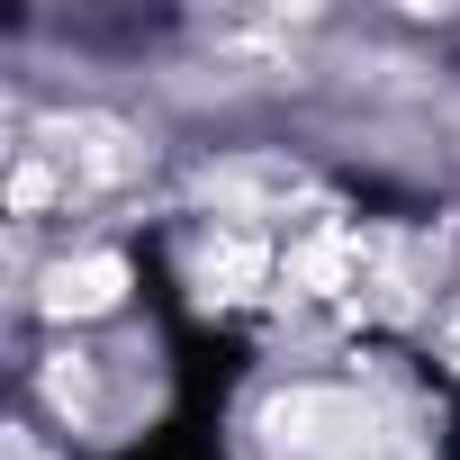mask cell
Instances as JSON below:
<instances>
[{
    "label": "cell",
    "mask_w": 460,
    "mask_h": 460,
    "mask_svg": "<svg viewBox=\"0 0 460 460\" xmlns=\"http://www.w3.org/2000/svg\"><path fill=\"white\" fill-rule=\"evenodd\" d=\"M343 271H352V244H343V235H325V244L298 253V280H307V289H334Z\"/></svg>",
    "instance_id": "cell-2"
},
{
    "label": "cell",
    "mask_w": 460,
    "mask_h": 460,
    "mask_svg": "<svg viewBox=\"0 0 460 460\" xmlns=\"http://www.w3.org/2000/svg\"><path fill=\"white\" fill-rule=\"evenodd\" d=\"M217 280H226V289H253V280H262V253H253V244H226V253H217Z\"/></svg>",
    "instance_id": "cell-3"
},
{
    "label": "cell",
    "mask_w": 460,
    "mask_h": 460,
    "mask_svg": "<svg viewBox=\"0 0 460 460\" xmlns=\"http://www.w3.org/2000/svg\"><path fill=\"white\" fill-rule=\"evenodd\" d=\"M46 190H55V181H46V172H37V163H28V172H19V181H10V208H19V217H28V208H46Z\"/></svg>",
    "instance_id": "cell-4"
},
{
    "label": "cell",
    "mask_w": 460,
    "mask_h": 460,
    "mask_svg": "<svg viewBox=\"0 0 460 460\" xmlns=\"http://www.w3.org/2000/svg\"><path fill=\"white\" fill-rule=\"evenodd\" d=\"M118 289H127V262L118 253H91V262H64L46 280V307L55 316H100V307H118Z\"/></svg>",
    "instance_id": "cell-1"
}]
</instances>
